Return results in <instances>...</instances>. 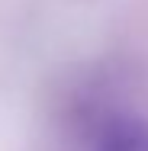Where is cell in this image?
Here are the masks:
<instances>
[{
  "mask_svg": "<svg viewBox=\"0 0 148 151\" xmlns=\"http://www.w3.org/2000/svg\"><path fill=\"white\" fill-rule=\"evenodd\" d=\"M93 151H148V116L110 119L100 129Z\"/></svg>",
  "mask_w": 148,
  "mask_h": 151,
  "instance_id": "1",
  "label": "cell"
}]
</instances>
